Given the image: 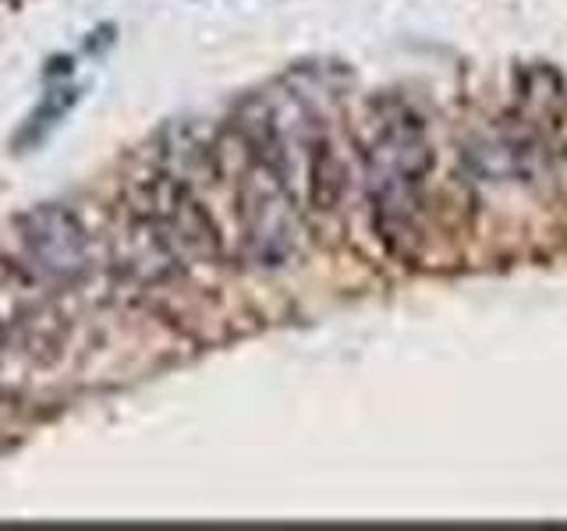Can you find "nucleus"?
Returning <instances> with one entry per match:
<instances>
[{
	"instance_id": "f257e3e1",
	"label": "nucleus",
	"mask_w": 567,
	"mask_h": 531,
	"mask_svg": "<svg viewBox=\"0 0 567 531\" xmlns=\"http://www.w3.org/2000/svg\"><path fill=\"white\" fill-rule=\"evenodd\" d=\"M241 156L274 170L306 209L333 199V164L316 114L298 96H248L235 114Z\"/></svg>"
},
{
	"instance_id": "f03ea898",
	"label": "nucleus",
	"mask_w": 567,
	"mask_h": 531,
	"mask_svg": "<svg viewBox=\"0 0 567 531\" xmlns=\"http://www.w3.org/2000/svg\"><path fill=\"white\" fill-rule=\"evenodd\" d=\"M365 181L377 227L386 244H398L415 235L422 212V185L430 174L433 153L422 124L401 103L380 106L372 135L362 153Z\"/></svg>"
},
{
	"instance_id": "7ed1b4c3",
	"label": "nucleus",
	"mask_w": 567,
	"mask_h": 531,
	"mask_svg": "<svg viewBox=\"0 0 567 531\" xmlns=\"http://www.w3.org/2000/svg\"><path fill=\"white\" fill-rule=\"evenodd\" d=\"M301 220H306V206L295 199V191L274 170L245 156L238 185V223L248 262L262 266V270L288 266L301 252V235H306Z\"/></svg>"
},
{
	"instance_id": "20e7f679",
	"label": "nucleus",
	"mask_w": 567,
	"mask_h": 531,
	"mask_svg": "<svg viewBox=\"0 0 567 531\" xmlns=\"http://www.w3.org/2000/svg\"><path fill=\"white\" fill-rule=\"evenodd\" d=\"M132 206L150 220V227L164 238V244L171 248L174 259L182 262L185 270L188 266L220 262V256H224L220 227L213 223L209 209L182 177L156 167L146 181L138 185Z\"/></svg>"
},
{
	"instance_id": "39448f33",
	"label": "nucleus",
	"mask_w": 567,
	"mask_h": 531,
	"mask_svg": "<svg viewBox=\"0 0 567 531\" xmlns=\"http://www.w3.org/2000/svg\"><path fill=\"white\" fill-rule=\"evenodd\" d=\"M22 262L47 288L64 291L89 273V230L61 202H40L18 217Z\"/></svg>"
},
{
	"instance_id": "423d86ee",
	"label": "nucleus",
	"mask_w": 567,
	"mask_h": 531,
	"mask_svg": "<svg viewBox=\"0 0 567 531\" xmlns=\"http://www.w3.org/2000/svg\"><path fill=\"white\" fill-rule=\"evenodd\" d=\"M159 167L167 174L182 177L195 188V181H213L220 174L217 167V149L209 146L206 135L192 124H174V128L164 132V142H159Z\"/></svg>"
}]
</instances>
